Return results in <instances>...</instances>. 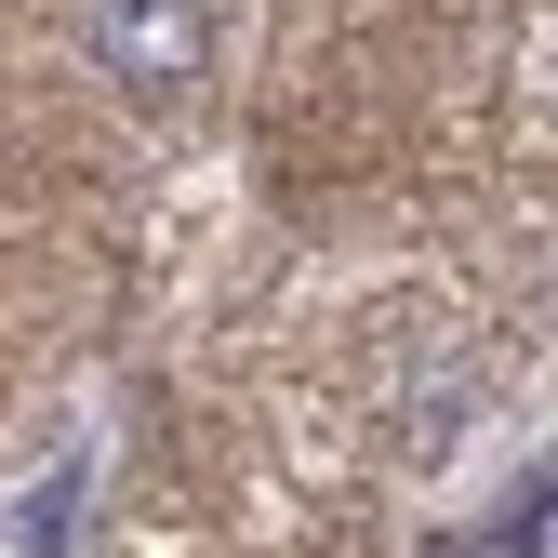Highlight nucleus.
I'll use <instances>...</instances> for the list:
<instances>
[{
  "mask_svg": "<svg viewBox=\"0 0 558 558\" xmlns=\"http://www.w3.org/2000/svg\"><path fill=\"white\" fill-rule=\"evenodd\" d=\"M94 66L120 94H186L214 66V0H94Z\"/></svg>",
  "mask_w": 558,
  "mask_h": 558,
  "instance_id": "f257e3e1",
  "label": "nucleus"
}]
</instances>
